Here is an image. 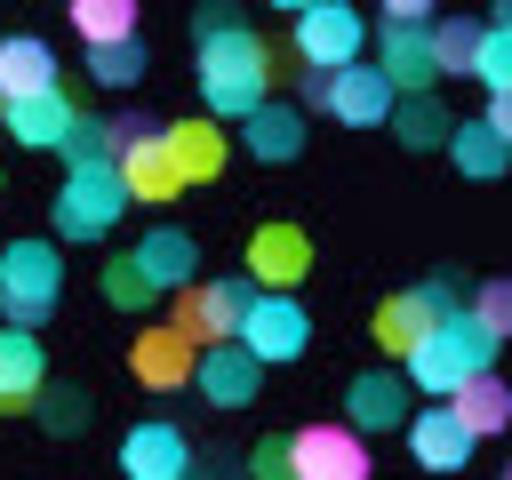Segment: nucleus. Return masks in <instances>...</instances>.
I'll return each mask as SVG.
<instances>
[{
    "label": "nucleus",
    "instance_id": "nucleus-1",
    "mask_svg": "<svg viewBox=\"0 0 512 480\" xmlns=\"http://www.w3.org/2000/svg\"><path fill=\"white\" fill-rule=\"evenodd\" d=\"M200 48V104L216 112V120H240V112H256L264 96H272V72H280V48L272 40H256L248 24H232V32H208V40H192Z\"/></svg>",
    "mask_w": 512,
    "mask_h": 480
},
{
    "label": "nucleus",
    "instance_id": "nucleus-2",
    "mask_svg": "<svg viewBox=\"0 0 512 480\" xmlns=\"http://www.w3.org/2000/svg\"><path fill=\"white\" fill-rule=\"evenodd\" d=\"M488 360H496V336H488V328H480V320L456 304V312H440V320L424 328V344H416L400 368H408V392H432V400H448V392H456L464 376H480Z\"/></svg>",
    "mask_w": 512,
    "mask_h": 480
},
{
    "label": "nucleus",
    "instance_id": "nucleus-3",
    "mask_svg": "<svg viewBox=\"0 0 512 480\" xmlns=\"http://www.w3.org/2000/svg\"><path fill=\"white\" fill-rule=\"evenodd\" d=\"M56 288H64V256L48 240H8L0 248V320L8 328H40L56 312Z\"/></svg>",
    "mask_w": 512,
    "mask_h": 480
},
{
    "label": "nucleus",
    "instance_id": "nucleus-4",
    "mask_svg": "<svg viewBox=\"0 0 512 480\" xmlns=\"http://www.w3.org/2000/svg\"><path fill=\"white\" fill-rule=\"evenodd\" d=\"M128 208V184H120V160H72L64 192H56V232L64 240H104Z\"/></svg>",
    "mask_w": 512,
    "mask_h": 480
},
{
    "label": "nucleus",
    "instance_id": "nucleus-5",
    "mask_svg": "<svg viewBox=\"0 0 512 480\" xmlns=\"http://www.w3.org/2000/svg\"><path fill=\"white\" fill-rule=\"evenodd\" d=\"M240 344H248L264 368H280V360H296V352L312 344V320H304V304H296L288 288H256L248 312H240Z\"/></svg>",
    "mask_w": 512,
    "mask_h": 480
},
{
    "label": "nucleus",
    "instance_id": "nucleus-6",
    "mask_svg": "<svg viewBox=\"0 0 512 480\" xmlns=\"http://www.w3.org/2000/svg\"><path fill=\"white\" fill-rule=\"evenodd\" d=\"M248 296H256L248 272H240V280H184V288H176V328H184L192 344H224V336H240Z\"/></svg>",
    "mask_w": 512,
    "mask_h": 480
},
{
    "label": "nucleus",
    "instance_id": "nucleus-7",
    "mask_svg": "<svg viewBox=\"0 0 512 480\" xmlns=\"http://www.w3.org/2000/svg\"><path fill=\"white\" fill-rule=\"evenodd\" d=\"M360 40H368V24H360L352 0H312V8H296V56H304V64L336 72V64L360 56Z\"/></svg>",
    "mask_w": 512,
    "mask_h": 480
},
{
    "label": "nucleus",
    "instance_id": "nucleus-8",
    "mask_svg": "<svg viewBox=\"0 0 512 480\" xmlns=\"http://www.w3.org/2000/svg\"><path fill=\"white\" fill-rule=\"evenodd\" d=\"M360 440L368 432H352V424H304L288 440V464H296V480H368V448Z\"/></svg>",
    "mask_w": 512,
    "mask_h": 480
},
{
    "label": "nucleus",
    "instance_id": "nucleus-9",
    "mask_svg": "<svg viewBox=\"0 0 512 480\" xmlns=\"http://www.w3.org/2000/svg\"><path fill=\"white\" fill-rule=\"evenodd\" d=\"M192 360H200V344H192L176 320H152V328H136V344H128V368H136L144 392H184V384H192Z\"/></svg>",
    "mask_w": 512,
    "mask_h": 480
},
{
    "label": "nucleus",
    "instance_id": "nucleus-10",
    "mask_svg": "<svg viewBox=\"0 0 512 480\" xmlns=\"http://www.w3.org/2000/svg\"><path fill=\"white\" fill-rule=\"evenodd\" d=\"M192 384H200L208 408H248L256 384H264V360H256L240 336H224V344H208V352L192 360Z\"/></svg>",
    "mask_w": 512,
    "mask_h": 480
},
{
    "label": "nucleus",
    "instance_id": "nucleus-11",
    "mask_svg": "<svg viewBox=\"0 0 512 480\" xmlns=\"http://www.w3.org/2000/svg\"><path fill=\"white\" fill-rule=\"evenodd\" d=\"M320 112H336L344 128H384V112H392V80H384L376 64L352 56V64L328 72V104H320Z\"/></svg>",
    "mask_w": 512,
    "mask_h": 480
},
{
    "label": "nucleus",
    "instance_id": "nucleus-12",
    "mask_svg": "<svg viewBox=\"0 0 512 480\" xmlns=\"http://www.w3.org/2000/svg\"><path fill=\"white\" fill-rule=\"evenodd\" d=\"M344 424H352V432H392V424H408V376H400V368L352 376V384H344Z\"/></svg>",
    "mask_w": 512,
    "mask_h": 480
},
{
    "label": "nucleus",
    "instance_id": "nucleus-13",
    "mask_svg": "<svg viewBox=\"0 0 512 480\" xmlns=\"http://www.w3.org/2000/svg\"><path fill=\"white\" fill-rule=\"evenodd\" d=\"M120 472L128 480H192V440L176 424H136L120 440Z\"/></svg>",
    "mask_w": 512,
    "mask_h": 480
},
{
    "label": "nucleus",
    "instance_id": "nucleus-14",
    "mask_svg": "<svg viewBox=\"0 0 512 480\" xmlns=\"http://www.w3.org/2000/svg\"><path fill=\"white\" fill-rule=\"evenodd\" d=\"M312 272V240L296 232V224H256V240H248V280L256 288H296Z\"/></svg>",
    "mask_w": 512,
    "mask_h": 480
},
{
    "label": "nucleus",
    "instance_id": "nucleus-15",
    "mask_svg": "<svg viewBox=\"0 0 512 480\" xmlns=\"http://www.w3.org/2000/svg\"><path fill=\"white\" fill-rule=\"evenodd\" d=\"M408 448H416L424 472H464V464H472V432L456 424L448 400H432L424 416H408Z\"/></svg>",
    "mask_w": 512,
    "mask_h": 480
},
{
    "label": "nucleus",
    "instance_id": "nucleus-16",
    "mask_svg": "<svg viewBox=\"0 0 512 480\" xmlns=\"http://www.w3.org/2000/svg\"><path fill=\"white\" fill-rule=\"evenodd\" d=\"M40 384H48V352H40V336H32V328H0V416L32 408Z\"/></svg>",
    "mask_w": 512,
    "mask_h": 480
},
{
    "label": "nucleus",
    "instance_id": "nucleus-17",
    "mask_svg": "<svg viewBox=\"0 0 512 480\" xmlns=\"http://www.w3.org/2000/svg\"><path fill=\"white\" fill-rule=\"evenodd\" d=\"M376 72L392 80V96H424V88L440 80L432 32H424V24H384V64H376Z\"/></svg>",
    "mask_w": 512,
    "mask_h": 480
},
{
    "label": "nucleus",
    "instance_id": "nucleus-18",
    "mask_svg": "<svg viewBox=\"0 0 512 480\" xmlns=\"http://www.w3.org/2000/svg\"><path fill=\"white\" fill-rule=\"evenodd\" d=\"M0 120H8V136H16V144L56 152V144H64V128H72V96H64V88H32V96L0 104Z\"/></svg>",
    "mask_w": 512,
    "mask_h": 480
},
{
    "label": "nucleus",
    "instance_id": "nucleus-19",
    "mask_svg": "<svg viewBox=\"0 0 512 480\" xmlns=\"http://www.w3.org/2000/svg\"><path fill=\"white\" fill-rule=\"evenodd\" d=\"M160 144H168V160H176V176L184 184H208V176H224V128H216V112L208 120H168L160 128Z\"/></svg>",
    "mask_w": 512,
    "mask_h": 480
},
{
    "label": "nucleus",
    "instance_id": "nucleus-20",
    "mask_svg": "<svg viewBox=\"0 0 512 480\" xmlns=\"http://www.w3.org/2000/svg\"><path fill=\"white\" fill-rule=\"evenodd\" d=\"M160 128H168V120H160ZM160 128L136 136V144H120V184H128V200H176V192H184V176H176Z\"/></svg>",
    "mask_w": 512,
    "mask_h": 480
},
{
    "label": "nucleus",
    "instance_id": "nucleus-21",
    "mask_svg": "<svg viewBox=\"0 0 512 480\" xmlns=\"http://www.w3.org/2000/svg\"><path fill=\"white\" fill-rule=\"evenodd\" d=\"M240 144H248L256 160H272V168H280V160H296V152H304V112L264 96L256 112H240Z\"/></svg>",
    "mask_w": 512,
    "mask_h": 480
},
{
    "label": "nucleus",
    "instance_id": "nucleus-22",
    "mask_svg": "<svg viewBox=\"0 0 512 480\" xmlns=\"http://www.w3.org/2000/svg\"><path fill=\"white\" fill-rule=\"evenodd\" d=\"M448 408H456V424H464L472 440H488V432H504V424H512V384L480 368V376H464V384L448 392Z\"/></svg>",
    "mask_w": 512,
    "mask_h": 480
},
{
    "label": "nucleus",
    "instance_id": "nucleus-23",
    "mask_svg": "<svg viewBox=\"0 0 512 480\" xmlns=\"http://www.w3.org/2000/svg\"><path fill=\"white\" fill-rule=\"evenodd\" d=\"M432 320H440V312L424 304V288H400V296H384V304H376V320H368V328H376V344H384L392 360H408V352L424 344V328H432Z\"/></svg>",
    "mask_w": 512,
    "mask_h": 480
},
{
    "label": "nucleus",
    "instance_id": "nucleus-24",
    "mask_svg": "<svg viewBox=\"0 0 512 480\" xmlns=\"http://www.w3.org/2000/svg\"><path fill=\"white\" fill-rule=\"evenodd\" d=\"M32 88H56V48L32 40V32H16V40H0V104H16Z\"/></svg>",
    "mask_w": 512,
    "mask_h": 480
},
{
    "label": "nucleus",
    "instance_id": "nucleus-25",
    "mask_svg": "<svg viewBox=\"0 0 512 480\" xmlns=\"http://www.w3.org/2000/svg\"><path fill=\"white\" fill-rule=\"evenodd\" d=\"M136 264L152 272V288H184V280L200 272V248H192V232H176V224H152V232L136 240Z\"/></svg>",
    "mask_w": 512,
    "mask_h": 480
},
{
    "label": "nucleus",
    "instance_id": "nucleus-26",
    "mask_svg": "<svg viewBox=\"0 0 512 480\" xmlns=\"http://www.w3.org/2000/svg\"><path fill=\"white\" fill-rule=\"evenodd\" d=\"M448 152H456V168H464L472 184H496L504 160H512V144H504L488 120H448Z\"/></svg>",
    "mask_w": 512,
    "mask_h": 480
},
{
    "label": "nucleus",
    "instance_id": "nucleus-27",
    "mask_svg": "<svg viewBox=\"0 0 512 480\" xmlns=\"http://www.w3.org/2000/svg\"><path fill=\"white\" fill-rule=\"evenodd\" d=\"M384 120H392V136H400L408 152H440V144H448V112H440L432 96H400Z\"/></svg>",
    "mask_w": 512,
    "mask_h": 480
},
{
    "label": "nucleus",
    "instance_id": "nucleus-28",
    "mask_svg": "<svg viewBox=\"0 0 512 480\" xmlns=\"http://www.w3.org/2000/svg\"><path fill=\"white\" fill-rule=\"evenodd\" d=\"M424 32H432V64H440V72H472L488 24H480V16H432Z\"/></svg>",
    "mask_w": 512,
    "mask_h": 480
},
{
    "label": "nucleus",
    "instance_id": "nucleus-29",
    "mask_svg": "<svg viewBox=\"0 0 512 480\" xmlns=\"http://www.w3.org/2000/svg\"><path fill=\"white\" fill-rule=\"evenodd\" d=\"M72 8V32L96 48V40H128L136 32V0H64Z\"/></svg>",
    "mask_w": 512,
    "mask_h": 480
},
{
    "label": "nucleus",
    "instance_id": "nucleus-30",
    "mask_svg": "<svg viewBox=\"0 0 512 480\" xmlns=\"http://www.w3.org/2000/svg\"><path fill=\"white\" fill-rule=\"evenodd\" d=\"M144 64H152V56H144V40H136V32H128V40H96V48H88V72H96L104 88H136V80H144Z\"/></svg>",
    "mask_w": 512,
    "mask_h": 480
},
{
    "label": "nucleus",
    "instance_id": "nucleus-31",
    "mask_svg": "<svg viewBox=\"0 0 512 480\" xmlns=\"http://www.w3.org/2000/svg\"><path fill=\"white\" fill-rule=\"evenodd\" d=\"M152 296H160V288H152V272L136 264V248H128V256H104V304H112V312H144Z\"/></svg>",
    "mask_w": 512,
    "mask_h": 480
},
{
    "label": "nucleus",
    "instance_id": "nucleus-32",
    "mask_svg": "<svg viewBox=\"0 0 512 480\" xmlns=\"http://www.w3.org/2000/svg\"><path fill=\"white\" fill-rule=\"evenodd\" d=\"M32 408H40V424H48L56 440L88 432V416H96V400H88L80 384H40V400H32Z\"/></svg>",
    "mask_w": 512,
    "mask_h": 480
},
{
    "label": "nucleus",
    "instance_id": "nucleus-33",
    "mask_svg": "<svg viewBox=\"0 0 512 480\" xmlns=\"http://www.w3.org/2000/svg\"><path fill=\"white\" fill-rule=\"evenodd\" d=\"M64 152H72V160H120V144H112V120H96V112H80V104H72Z\"/></svg>",
    "mask_w": 512,
    "mask_h": 480
},
{
    "label": "nucleus",
    "instance_id": "nucleus-34",
    "mask_svg": "<svg viewBox=\"0 0 512 480\" xmlns=\"http://www.w3.org/2000/svg\"><path fill=\"white\" fill-rule=\"evenodd\" d=\"M464 312H472V320H480V328H488V336L504 344V336H512V280H480Z\"/></svg>",
    "mask_w": 512,
    "mask_h": 480
},
{
    "label": "nucleus",
    "instance_id": "nucleus-35",
    "mask_svg": "<svg viewBox=\"0 0 512 480\" xmlns=\"http://www.w3.org/2000/svg\"><path fill=\"white\" fill-rule=\"evenodd\" d=\"M472 72L488 80V96H496V88H512V24H488V32H480V56H472Z\"/></svg>",
    "mask_w": 512,
    "mask_h": 480
},
{
    "label": "nucleus",
    "instance_id": "nucleus-36",
    "mask_svg": "<svg viewBox=\"0 0 512 480\" xmlns=\"http://www.w3.org/2000/svg\"><path fill=\"white\" fill-rule=\"evenodd\" d=\"M248 480H296L288 440H256V448H248Z\"/></svg>",
    "mask_w": 512,
    "mask_h": 480
},
{
    "label": "nucleus",
    "instance_id": "nucleus-37",
    "mask_svg": "<svg viewBox=\"0 0 512 480\" xmlns=\"http://www.w3.org/2000/svg\"><path fill=\"white\" fill-rule=\"evenodd\" d=\"M240 24V0H200V16H192V40H208V32H232Z\"/></svg>",
    "mask_w": 512,
    "mask_h": 480
},
{
    "label": "nucleus",
    "instance_id": "nucleus-38",
    "mask_svg": "<svg viewBox=\"0 0 512 480\" xmlns=\"http://www.w3.org/2000/svg\"><path fill=\"white\" fill-rule=\"evenodd\" d=\"M440 0H384V24H432Z\"/></svg>",
    "mask_w": 512,
    "mask_h": 480
},
{
    "label": "nucleus",
    "instance_id": "nucleus-39",
    "mask_svg": "<svg viewBox=\"0 0 512 480\" xmlns=\"http://www.w3.org/2000/svg\"><path fill=\"white\" fill-rule=\"evenodd\" d=\"M480 120H488V128H496V136H504V144H512V88H496V96H488V112H480Z\"/></svg>",
    "mask_w": 512,
    "mask_h": 480
},
{
    "label": "nucleus",
    "instance_id": "nucleus-40",
    "mask_svg": "<svg viewBox=\"0 0 512 480\" xmlns=\"http://www.w3.org/2000/svg\"><path fill=\"white\" fill-rule=\"evenodd\" d=\"M424 304H432V312H456V280H448V272H440V280H424Z\"/></svg>",
    "mask_w": 512,
    "mask_h": 480
},
{
    "label": "nucleus",
    "instance_id": "nucleus-41",
    "mask_svg": "<svg viewBox=\"0 0 512 480\" xmlns=\"http://www.w3.org/2000/svg\"><path fill=\"white\" fill-rule=\"evenodd\" d=\"M296 88H304V104H328V72H320V64H304V80H296Z\"/></svg>",
    "mask_w": 512,
    "mask_h": 480
},
{
    "label": "nucleus",
    "instance_id": "nucleus-42",
    "mask_svg": "<svg viewBox=\"0 0 512 480\" xmlns=\"http://www.w3.org/2000/svg\"><path fill=\"white\" fill-rule=\"evenodd\" d=\"M496 24H512V0H496Z\"/></svg>",
    "mask_w": 512,
    "mask_h": 480
},
{
    "label": "nucleus",
    "instance_id": "nucleus-43",
    "mask_svg": "<svg viewBox=\"0 0 512 480\" xmlns=\"http://www.w3.org/2000/svg\"><path fill=\"white\" fill-rule=\"evenodd\" d=\"M272 8H312V0H272Z\"/></svg>",
    "mask_w": 512,
    "mask_h": 480
},
{
    "label": "nucleus",
    "instance_id": "nucleus-44",
    "mask_svg": "<svg viewBox=\"0 0 512 480\" xmlns=\"http://www.w3.org/2000/svg\"><path fill=\"white\" fill-rule=\"evenodd\" d=\"M504 480H512V472H504Z\"/></svg>",
    "mask_w": 512,
    "mask_h": 480
}]
</instances>
